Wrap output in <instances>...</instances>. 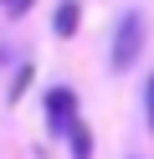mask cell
Here are the masks:
<instances>
[{
	"label": "cell",
	"mask_w": 154,
	"mask_h": 159,
	"mask_svg": "<svg viewBox=\"0 0 154 159\" xmlns=\"http://www.w3.org/2000/svg\"><path fill=\"white\" fill-rule=\"evenodd\" d=\"M139 52H144V16L128 11V16L118 21V31H113V67L123 72V67H128Z\"/></svg>",
	"instance_id": "6da1fadb"
},
{
	"label": "cell",
	"mask_w": 154,
	"mask_h": 159,
	"mask_svg": "<svg viewBox=\"0 0 154 159\" xmlns=\"http://www.w3.org/2000/svg\"><path fill=\"white\" fill-rule=\"evenodd\" d=\"M77 123V98L72 87H51L46 93V134H72Z\"/></svg>",
	"instance_id": "7a4b0ae2"
},
{
	"label": "cell",
	"mask_w": 154,
	"mask_h": 159,
	"mask_svg": "<svg viewBox=\"0 0 154 159\" xmlns=\"http://www.w3.org/2000/svg\"><path fill=\"white\" fill-rule=\"evenodd\" d=\"M77 16H82L77 0H62V5H57V21H51V26H57V36H72V31H77Z\"/></svg>",
	"instance_id": "3957f363"
},
{
	"label": "cell",
	"mask_w": 154,
	"mask_h": 159,
	"mask_svg": "<svg viewBox=\"0 0 154 159\" xmlns=\"http://www.w3.org/2000/svg\"><path fill=\"white\" fill-rule=\"evenodd\" d=\"M72 159H92V128L87 123H72Z\"/></svg>",
	"instance_id": "277c9868"
},
{
	"label": "cell",
	"mask_w": 154,
	"mask_h": 159,
	"mask_svg": "<svg viewBox=\"0 0 154 159\" xmlns=\"http://www.w3.org/2000/svg\"><path fill=\"white\" fill-rule=\"evenodd\" d=\"M144 108H149V128H154V77H149V87H144Z\"/></svg>",
	"instance_id": "5b68a950"
},
{
	"label": "cell",
	"mask_w": 154,
	"mask_h": 159,
	"mask_svg": "<svg viewBox=\"0 0 154 159\" xmlns=\"http://www.w3.org/2000/svg\"><path fill=\"white\" fill-rule=\"evenodd\" d=\"M10 5H16V0H10Z\"/></svg>",
	"instance_id": "8992f818"
}]
</instances>
